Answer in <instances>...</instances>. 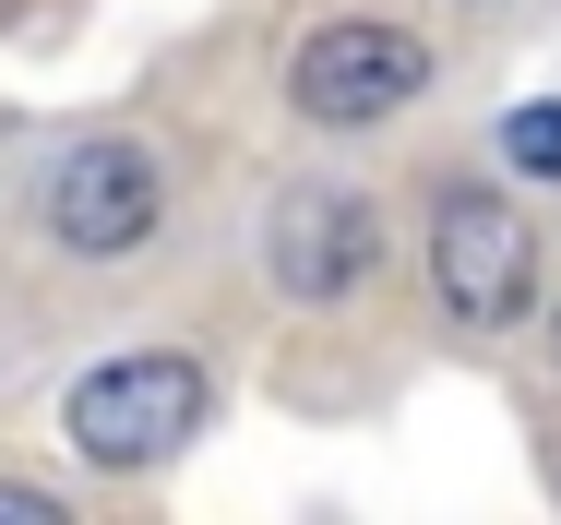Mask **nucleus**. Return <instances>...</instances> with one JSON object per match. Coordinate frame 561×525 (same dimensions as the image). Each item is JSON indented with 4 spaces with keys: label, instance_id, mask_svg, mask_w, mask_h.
Returning a JSON list of instances; mask_svg holds the SVG:
<instances>
[{
    "label": "nucleus",
    "instance_id": "f257e3e1",
    "mask_svg": "<svg viewBox=\"0 0 561 525\" xmlns=\"http://www.w3.org/2000/svg\"><path fill=\"white\" fill-rule=\"evenodd\" d=\"M204 407H216V383H204L192 358H168V346H131V358H96V370L72 383L60 430H72V454H84V466L131 478V466H168V454L204 430Z\"/></svg>",
    "mask_w": 561,
    "mask_h": 525
},
{
    "label": "nucleus",
    "instance_id": "f03ea898",
    "mask_svg": "<svg viewBox=\"0 0 561 525\" xmlns=\"http://www.w3.org/2000/svg\"><path fill=\"white\" fill-rule=\"evenodd\" d=\"M431 287H443L454 322H478V334H502V322L538 311V227L502 204V192H443L431 204Z\"/></svg>",
    "mask_w": 561,
    "mask_h": 525
},
{
    "label": "nucleus",
    "instance_id": "7ed1b4c3",
    "mask_svg": "<svg viewBox=\"0 0 561 525\" xmlns=\"http://www.w3.org/2000/svg\"><path fill=\"white\" fill-rule=\"evenodd\" d=\"M431 84V48L407 36V24H323V36H299V60H287V107L299 119H323V132H358V119H394V107Z\"/></svg>",
    "mask_w": 561,
    "mask_h": 525
},
{
    "label": "nucleus",
    "instance_id": "20e7f679",
    "mask_svg": "<svg viewBox=\"0 0 561 525\" xmlns=\"http://www.w3.org/2000/svg\"><path fill=\"white\" fill-rule=\"evenodd\" d=\"M156 215H168V168H156L131 132L72 144V156H60V180H48V239H60V251H84V263L144 251V239H156Z\"/></svg>",
    "mask_w": 561,
    "mask_h": 525
},
{
    "label": "nucleus",
    "instance_id": "39448f33",
    "mask_svg": "<svg viewBox=\"0 0 561 525\" xmlns=\"http://www.w3.org/2000/svg\"><path fill=\"white\" fill-rule=\"evenodd\" d=\"M370 251H382V215L358 204L346 180H299V192H275V215H263V263H275V287L299 311L346 299L370 275Z\"/></svg>",
    "mask_w": 561,
    "mask_h": 525
},
{
    "label": "nucleus",
    "instance_id": "423d86ee",
    "mask_svg": "<svg viewBox=\"0 0 561 525\" xmlns=\"http://www.w3.org/2000/svg\"><path fill=\"white\" fill-rule=\"evenodd\" d=\"M502 156L526 168V180H561V96H538V107H514L502 119Z\"/></svg>",
    "mask_w": 561,
    "mask_h": 525
},
{
    "label": "nucleus",
    "instance_id": "0eeeda50",
    "mask_svg": "<svg viewBox=\"0 0 561 525\" xmlns=\"http://www.w3.org/2000/svg\"><path fill=\"white\" fill-rule=\"evenodd\" d=\"M0 525H60V502H48V490H24V478H0Z\"/></svg>",
    "mask_w": 561,
    "mask_h": 525
}]
</instances>
